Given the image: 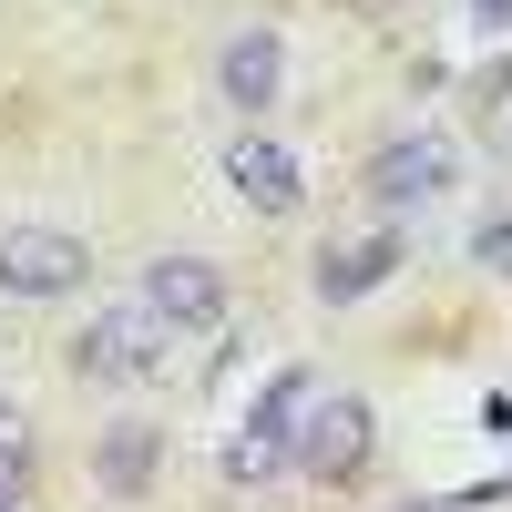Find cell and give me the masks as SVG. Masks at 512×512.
Returning <instances> with one entry per match:
<instances>
[{
    "mask_svg": "<svg viewBox=\"0 0 512 512\" xmlns=\"http://www.w3.org/2000/svg\"><path fill=\"white\" fill-rule=\"evenodd\" d=\"M287 461H297L308 482H359V461H369V400L318 390L308 420H297V441H287Z\"/></svg>",
    "mask_w": 512,
    "mask_h": 512,
    "instance_id": "obj_2",
    "label": "cell"
},
{
    "mask_svg": "<svg viewBox=\"0 0 512 512\" xmlns=\"http://www.w3.org/2000/svg\"><path fill=\"white\" fill-rule=\"evenodd\" d=\"M400 512H451V502H400Z\"/></svg>",
    "mask_w": 512,
    "mask_h": 512,
    "instance_id": "obj_16",
    "label": "cell"
},
{
    "mask_svg": "<svg viewBox=\"0 0 512 512\" xmlns=\"http://www.w3.org/2000/svg\"><path fill=\"white\" fill-rule=\"evenodd\" d=\"M21 482H31V420L0 400V512H21Z\"/></svg>",
    "mask_w": 512,
    "mask_h": 512,
    "instance_id": "obj_11",
    "label": "cell"
},
{
    "mask_svg": "<svg viewBox=\"0 0 512 512\" xmlns=\"http://www.w3.org/2000/svg\"><path fill=\"white\" fill-rule=\"evenodd\" d=\"M482 144H492V164H512V72L492 82V103H482Z\"/></svg>",
    "mask_w": 512,
    "mask_h": 512,
    "instance_id": "obj_13",
    "label": "cell"
},
{
    "mask_svg": "<svg viewBox=\"0 0 512 512\" xmlns=\"http://www.w3.org/2000/svg\"><path fill=\"white\" fill-rule=\"evenodd\" d=\"M400 267V236H369V246H338V256H318V297L328 308H349V297H369L379 277Z\"/></svg>",
    "mask_w": 512,
    "mask_h": 512,
    "instance_id": "obj_9",
    "label": "cell"
},
{
    "mask_svg": "<svg viewBox=\"0 0 512 512\" xmlns=\"http://www.w3.org/2000/svg\"><path fill=\"white\" fill-rule=\"evenodd\" d=\"M164 349H175V328H164L144 297L134 308H103V318H82L72 338V369L82 379H113V390H144V379H164Z\"/></svg>",
    "mask_w": 512,
    "mask_h": 512,
    "instance_id": "obj_1",
    "label": "cell"
},
{
    "mask_svg": "<svg viewBox=\"0 0 512 512\" xmlns=\"http://www.w3.org/2000/svg\"><path fill=\"white\" fill-rule=\"evenodd\" d=\"M472 256H482V267H512V216H492V226L472 236Z\"/></svg>",
    "mask_w": 512,
    "mask_h": 512,
    "instance_id": "obj_14",
    "label": "cell"
},
{
    "mask_svg": "<svg viewBox=\"0 0 512 512\" xmlns=\"http://www.w3.org/2000/svg\"><path fill=\"white\" fill-rule=\"evenodd\" d=\"M451 144L441 134H400V144H379L369 154V205L379 216H410V205H431V195H451Z\"/></svg>",
    "mask_w": 512,
    "mask_h": 512,
    "instance_id": "obj_4",
    "label": "cell"
},
{
    "mask_svg": "<svg viewBox=\"0 0 512 512\" xmlns=\"http://www.w3.org/2000/svg\"><path fill=\"white\" fill-rule=\"evenodd\" d=\"M472 21L482 31H512V0H472Z\"/></svg>",
    "mask_w": 512,
    "mask_h": 512,
    "instance_id": "obj_15",
    "label": "cell"
},
{
    "mask_svg": "<svg viewBox=\"0 0 512 512\" xmlns=\"http://www.w3.org/2000/svg\"><path fill=\"white\" fill-rule=\"evenodd\" d=\"M93 277V246L62 226H0V297H72Z\"/></svg>",
    "mask_w": 512,
    "mask_h": 512,
    "instance_id": "obj_3",
    "label": "cell"
},
{
    "mask_svg": "<svg viewBox=\"0 0 512 512\" xmlns=\"http://www.w3.org/2000/svg\"><path fill=\"white\" fill-rule=\"evenodd\" d=\"M93 472H103V492H154V472H164V431H144V420H113L103 431V451H93Z\"/></svg>",
    "mask_w": 512,
    "mask_h": 512,
    "instance_id": "obj_8",
    "label": "cell"
},
{
    "mask_svg": "<svg viewBox=\"0 0 512 512\" xmlns=\"http://www.w3.org/2000/svg\"><path fill=\"white\" fill-rule=\"evenodd\" d=\"M216 82H226V103H236V113H267V103H277V82H287L277 31H236L226 52H216Z\"/></svg>",
    "mask_w": 512,
    "mask_h": 512,
    "instance_id": "obj_7",
    "label": "cell"
},
{
    "mask_svg": "<svg viewBox=\"0 0 512 512\" xmlns=\"http://www.w3.org/2000/svg\"><path fill=\"white\" fill-rule=\"evenodd\" d=\"M144 308L164 328H216L226 318V267L216 256H154L144 267Z\"/></svg>",
    "mask_w": 512,
    "mask_h": 512,
    "instance_id": "obj_5",
    "label": "cell"
},
{
    "mask_svg": "<svg viewBox=\"0 0 512 512\" xmlns=\"http://www.w3.org/2000/svg\"><path fill=\"white\" fill-rule=\"evenodd\" d=\"M277 472H287V431H267V420L246 410V431H226V482L256 492V482H277Z\"/></svg>",
    "mask_w": 512,
    "mask_h": 512,
    "instance_id": "obj_10",
    "label": "cell"
},
{
    "mask_svg": "<svg viewBox=\"0 0 512 512\" xmlns=\"http://www.w3.org/2000/svg\"><path fill=\"white\" fill-rule=\"evenodd\" d=\"M226 185L256 205V216H297V195H308L297 154H287V144H267V134H236V144H226Z\"/></svg>",
    "mask_w": 512,
    "mask_h": 512,
    "instance_id": "obj_6",
    "label": "cell"
},
{
    "mask_svg": "<svg viewBox=\"0 0 512 512\" xmlns=\"http://www.w3.org/2000/svg\"><path fill=\"white\" fill-rule=\"evenodd\" d=\"M308 400H318V369H287L277 390L256 400V420H267V431H287V441H297V420H308Z\"/></svg>",
    "mask_w": 512,
    "mask_h": 512,
    "instance_id": "obj_12",
    "label": "cell"
}]
</instances>
